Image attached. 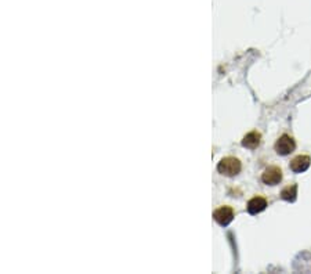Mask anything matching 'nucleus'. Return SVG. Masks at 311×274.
Listing matches in <instances>:
<instances>
[{
	"label": "nucleus",
	"mask_w": 311,
	"mask_h": 274,
	"mask_svg": "<svg viewBox=\"0 0 311 274\" xmlns=\"http://www.w3.org/2000/svg\"><path fill=\"white\" fill-rule=\"evenodd\" d=\"M296 150V140L293 136L288 133H282L279 136L277 141L274 143V151L281 156L290 155Z\"/></svg>",
	"instance_id": "nucleus-2"
},
{
	"label": "nucleus",
	"mask_w": 311,
	"mask_h": 274,
	"mask_svg": "<svg viewBox=\"0 0 311 274\" xmlns=\"http://www.w3.org/2000/svg\"><path fill=\"white\" fill-rule=\"evenodd\" d=\"M263 141V136L259 130H251L247 132L246 135L243 136L241 140V144L243 148H247V150H256L260 147Z\"/></svg>",
	"instance_id": "nucleus-7"
},
{
	"label": "nucleus",
	"mask_w": 311,
	"mask_h": 274,
	"mask_svg": "<svg viewBox=\"0 0 311 274\" xmlns=\"http://www.w3.org/2000/svg\"><path fill=\"white\" fill-rule=\"evenodd\" d=\"M217 172L220 173L221 176L225 178H235L242 172V161L236 156L228 155L221 158L220 162L217 163Z\"/></svg>",
	"instance_id": "nucleus-1"
},
{
	"label": "nucleus",
	"mask_w": 311,
	"mask_h": 274,
	"mask_svg": "<svg viewBox=\"0 0 311 274\" xmlns=\"http://www.w3.org/2000/svg\"><path fill=\"white\" fill-rule=\"evenodd\" d=\"M297 190H299L297 183L288 184V186H285V187L281 190L279 197H281V199L286 201V202H295L296 198H297Z\"/></svg>",
	"instance_id": "nucleus-8"
},
{
	"label": "nucleus",
	"mask_w": 311,
	"mask_h": 274,
	"mask_svg": "<svg viewBox=\"0 0 311 274\" xmlns=\"http://www.w3.org/2000/svg\"><path fill=\"white\" fill-rule=\"evenodd\" d=\"M213 219L221 227H227L235 219V209L230 205H221L213 210Z\"/></svg>",
	"instance_id": "nucleus-4"
},
{
	"label": "nucleus",
	"mask_w": 311,
	"mask_h": 274,
	"mask_svg": "<svg viewBox=\"0 0 311 274\" xmlns=\"http://www.w3.org/2000/svg\"><path fill=\"white\" fill-rule=\"evenodd\" d=\"M282 179H284L282 169L277 167V165H270V167H267L263 171L260 180H262V183L266 184V186L274 187V186H278L279 183L282 182Z\"/></svg>",
	"instance_id": "nucleus-3"
},
{
	"label": "nucleus",
	"mask_w": 311,
	"mask_h": 274,
	"mask_svg": "<svg viewBox=\"0 0 311 274\" xmlns=\"http://www.w3.org/2000/svg\"><path fill=\"white\" fill-rule=\"evenodd\" d=\"M311 167V156L307 154H299L295 158H292L289 162V169L296 175L304 173Z\"/></svg>",
	"instance_id": "nucleus-5"
},
{
	"label": "nucleus",
	"mask_w": 311,
	"mask_h": 274,
	"mask_svg": "<svg viewBox=\"0 0 311 274\" xmlns=\"http://www.w3.org/2000/svg\"><path fill=\"white\" fill-rule=\"evenodd\" d=\"M267 206L268 201L266 197H263V195H255V197H252V198L247 201L246 210L249 215L255 216L264 212V210L267 209Z\"/></svg>",
	"instance_id": "nucleus-6"
}]
</instances>
